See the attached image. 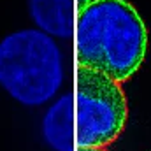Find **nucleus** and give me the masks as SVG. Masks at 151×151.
Returning a JSON list of instances; mask_svg holds the SVG:
<instances>
[{"label":"nucleus","mask_w":151,"mask_h":151,"mask_svg":"<svg viewBox=\"0 0 151 151\" xmlns=\"http://www.w3.org/2000/svg\"><path fill=\"white\" fill-rule=\"evenodd\" d=\"M148 51V28L127 0H93L76 21L77 65L118 83L135 74Z\"/></svg>","instance_id":"f257e3e1"},{"label":"nucleus","mask_w":151,"mask_h":151,"mask_svg":"<svg viewBox=\"0 0 151 151\" xmlns=\"http://www.w3.org/2000/svg\"><path fill=\"white\" fill-rule=\"evenodd\" d=\"M63 79V55L53 35L23 28L0 40V86L16 102L44 106L60 91Z\"/></svg>","instance_id":"f03ea898"},{"label":"nucleus","mask_w":151,"mask_h":151,"mask_svg":"<svg viewBox=\"0 0 151 151\" xmlns=\"http://www.w3.org/2000/svg\"><path fill=\"white\" fill-rule=\"evenodd\" d=\"M74 127L79 148H106L118 139L128 118L121 83L99 70L77 65Z\"/></svg>","instance_id":"7ed1b4c3"},{"label":"nucleus","mask_w":151,"mask_h":151,"mask_svg":"<svg viewBox=\"0 0 151 151\" xmlns=\"http://www.w3.org/2000/svg\"><path fill=\"white\" fill-rule=\"evenodd\" d=\"M27 7L39 30L62 39L72 37L74 21L84 9L81 0H27Z\"/></svg>","instance_id":"20e7f679"},{"label":"nucleus","mask_w":151,"mask_h":151,"mask_svg":"<svg viewBox=\"0 0 151 151\" xmlns=\"http://www.w3.org/2000/svg\"><path fill=\"white\" fill-rule=\"evenodd\" d=\"M74 95H62L42 118V137L55 151H74Z\"/></svg>","instance_id":"39448f33"},{"label":"nucleus","mask_w":151,"mask_h":151,"mask_svg":"<svg viewBox=\"0 0 151 151\" xmlns=\"http://www.w3.org/2000/svg\"><path fill=\"white\" fill-rule=\"evenodd\" d=\"M77 151H106L104 148H79Z\"/></svg>","instance_id":"423d86ee"},{"label":"nucleus","mask_w":151,"mask_h":151,"mask_svg":"<svg viewBox=\"0 0 151 151\" xmlns=\"http://www.w3.org/2000/svg\"><path fill=\"white\" fill-rule=\"evenodd\" d=\"M90 2H93V0H81V4H83V7H86Z\"/></svg>","instance_id":"0eeeda50"}]
</instances>
